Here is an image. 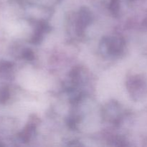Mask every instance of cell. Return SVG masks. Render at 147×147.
Masks as SVG:
<instances>
[{"mask_svg":"<svg viewBox=\"0 0 147 147\" xmlns=\"http://www.w3.org/2000/svg\"><path fill=\"white\" fill-rule=\"evenodd\" d=\"M91 21V14L90 11L86 9L80 10V15H79V23L78 27V31H82L84 29V27L87 26Z\"/></svg>","mask_w":147,"mask_h":147,"instance_id":"obj_1","label":"cell"},{"mask_svg":"<svg viewBox=\"0 0 147 147\" xmlns=\"http://www.w3.org/2000/svg\"><path fill=\"white\" fill-rule=\"evenodd\" d=\"M9 98V91L7 87L0 88V103H4Z\"/></svg>","mask_w":147,"mask_h":147,"instance_id":"obj_2","label":"cell"},{"mask_svg":"<svg viewBox=\"0 0 147 147\" xmlns=\"http://www.w3.org/2000/svg\"><path fill=\"white\" fill-rule=\"evenodd\" d=\"M110 7L113 14H117L119 9V0H111Z\"/></svg>","mask_w":147,"mask_h":147,"instance_id":"obj_3","label":"cell"},{"mask_svg":"<svg viewBox=\"0 0 147 147\" xmlns=\"http://www.w3.org/2000/svg\"><path fill=\"white\" fill-rule=\"evenodd\" d=\"M24 57L27 60H32L33 58V53L30 50H27L24 53Z\"/></svg>","mask_w":147,"mask_h":147,"instance_id":"obj_4","label":"cell"}]
</instances>
